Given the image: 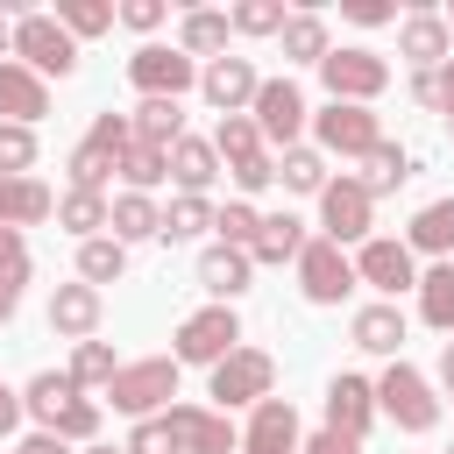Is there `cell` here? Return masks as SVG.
Masks as SVG:
<instances>
[{"label": "cell", "instance_id": "6da1fadb", "mask_svg": "<svg viewBox=\"0 0 454 454\" xmlns=\"http://www.w3.org/2000/svg\"><path fill=\"white\" fill-rule=\"evenodd\" d=\"M128 142H135V121L128 114H92V128H85V142L71 149V192H106V177H121V156H128Z\"/></svg>", "mask_w": 454, "mask_h": 454}, {"label": "cell", "instance_id": "7a4b0ae2", "mask_svg": "<svg viewBox=\"0 0 454 454\" xmlns=\"http://www.w3.org/2000/svg\"><path fill=\"white\" fill-rule=\"evenodd\" d=\"M177 397V362L170 355H149V362H121V376L106 383V404L121 419H163Z\"/></svg>", "mask_w": 454, "mask_h": 454}, {"label": "cell", "instance_id": "3957f363", "mask_svg": "<svg viewBox=\"0 0 454 454\" xmlns=\"http://www.w3.org/2000/svg\"><path fill=\"white\" fill-rule=\"evenodd\" d=\"M234 348H241L234 305H206V312H192V319L170 333V362H177V369H220Z\"/></svg>", "mask_w": 454, "mask_h": 454}, {"label": "cell", "instance_id": "277c9868", "mask_svg": "<svg viewBox=\"0 0 454 454\" xmlns=\"http://www.w3.org/2000/svg\"><path fill=\"white\" fill-rule=\"evenodd\" d=\"M376 411H383L397 433H433V426H440V397H433V383H426L404 355L376 376Z\"/></svg>", "mask_w": 454, "mask_h": 454}, {"label": "cell", "instance_id": "5b68a950", "mask_svg": "<svg viewBox=\"0 0 454 454\" xmlns=\"http://www.w3.org/2000/svg\"><path fill=\"white\" fill-rule=\"evenodd\" d=\"M213 383H206V397H213V411H234V404H262V397H277V362L262 355V348H234L220 369H206Z\"/></svg>", "mask_w": 454, "mask_h": 454}, {"label": "cell", "instance_id": "8992f818", "mask_svg": "<svg viewBox=\"0 0 454 454\" xmlns=\"http://www.w3.org/2000/svg\"><path fill=\"white\" fill-rule=\"evenodd\" d=\"M14 64H28L35 78H71L78 71V43L64 35L57 14H14Z\"/></svg>", "mask_w": 454, "mask_h": 454}, {"label": "cell", "instance_id": "52a82bcc", "mask_svg": "<svg viewBox=\"0 0 454 454\" xmlns=\"http://www.w3.org/2000/svg\"><path fill=\"white\" fill-rule=\"evenodd\" d=\"M128 85H135L142 99H184V92L199 85V64H192L177 43H142V50L128 57Z\"/></svg>", "mask_w": 454, "mask_h": 454}, {"label": "cell", "instance_id": "ba28073f", "mask_svg": "<svg viewBox=\"0 0 454 454\" xmlns=\"http://www.w3.org/2000/svg\"><path fill=\"white\" fill-rule=\"evenodd\" d=\"M369 227H376V199L362 192V177H333L319 192V234L340 241V248H362Z\"/></svg>", "mask_w": 454, "mask_h": 454}, {"label": "cell", "instance_id": "9c48e42d", "mask_svg": "<svg viewBox=\"0 0 454 454\" xmlns=\"http://www.w3.org/2000/svg\"><path fill=\"white\" fill-rule=\"evenodd\" d=\"M355 284H362V277H355V255H348L340 241L312 234V241H305V255H298V291H305L312 305H340Z\"/></svg>", "mask_w": 454, "mask_h": 454}, {"label": "cell", "instance_id": "30bf717a", "mask_svg": "<svg viewBox=\"0 0 454 454\" xmlns=\"http://www.w3.org/2000/svg\"><path fill=\"white\" fill-rule=\"evenodd\" d=\"M319 85H326V99H348V106H369L383 85H390V64L376 57V50H333L326 64H319Z\"/></svg>", "mask_w": 454, "mask_h": 454}, {"label": "cell", "instance_id": "8fae6325", "mask_svg": "<svg viewBox=\"0 0 454 454\" xmlns=\"http://www.w3.org/2000/svg\"><path fill=\"white\" fill-rule=\"evenodd\" d=\"M312 135H319V156H369V149L383 142L376 114H369V106H348V99H326V106L312 114Z\"/></svg>", "mask_w": 454, "mask_h": 454}, {"label": "cell", "instance_id": "7c38bea8", "mask_svg": "<svg viewBox=\"0 0 454 454\" xmlns=\"http://www.w3.org/2000/svg\"><path fill=\"white\" fill-rule=\"evenodd\" d=\"M355 277L376 284V291L397 305V291H419V255H411L397 234H369V241L355 248Z\"/></svg>", "mask_w": 454, "mask_h": 454}, {"label": "cell", "instance_id": "4fadbf2b", "mask_svg": "<svg viewBox=\"0 0 454 454\" xmlns=\"http://www.w3.org/2000/svg\"><path fill=\"white\" fill-rule=\"evenodd\" d=\"M163 426H170L177 454H241L234 419H227V411H213V404H170V411H163Z\"/></svg>", "mask_w": 454, "mask_h": 454}, {"label": "cell", "instance_id": "5bb4252c", "mask_svg": "<svg viewBox=\"0 0 454 454\" xmlns=\"http://www.w3.org/2000/svg\"><path fill=\"white\" fill-rule=\"evenodd\" d=\"M248 114H255V128H262V142H270L277 156H284V149H298V128L312 121V114H305V92H298L291 78H262V92H255V106H248Z\"/></svg>", "mask_w": 454, "mask_h": 454}, {"label": "cell", "instance_id": "9a60e30c", "mask_svg": "<svg viewBox=\"0 0 454 454\" xmlns=\"http://www.w3.org/2000/svg\"><path fill=\"white\" fill-rule=\"evenodd\" d=\"M199 92H206V106H220V114H248L255 92H262V78H255L248 57H213V64H199Z\"/></svg>", "mask_w": 454, "mask_h": 454}, {"label": "cell", "instance_id": "2e32d148", "mask_svg": "<svg viewBox=\"0 0 454 454\" xmlns=\"http://www.w3.org/2000/svg\"><path fill=\"white\" fill-rule=\"evenodd\" d=\"M397 57H411L419 71H440V64L454 57V28H447V14L411 7V14L397 21Z\"/></svg>", "mask_w": 454, "mask_h": 454}, {"label": "cell", "instance_id": "e0dca14e", "mask_svg": "<svg viewBox=\"0 0 454 454\" xmlns=\"http://www.w3.org/2000/svg\"><path fill=\"white\" fill-rule=\"evenodd\" d=\"M99 319H106V298L92 284H57L50 291V333L57 340H99Z\"/></svg>", "mask_w": 454, "mask_h": 454}, {"label": "cell", "instance_id": "ac0fdd59", "mask_svg": "<svg viewBox=\"0 0 454 454\" xmlns=\"http://www.w3.org/2000/svg\"><path fill=\"white\" fill-rule=\"evenodd\" d=\"M305 440H298V411H291V397H262L255 411H248V426H241V454H298Z\"/></svg>", "mask_w": 454, "mask_h": 454}, {"label": "cell", "instance_id": "d6986e66", "mask_svg": "<svg viewBox=\"0 0 454 454\" xmlns=\"http://www.w3.org/2000/svg\"><path fill=\"white\" fill-rule=\"evenodd\" d=\"M369 419H376V383H369V376H355V369H340V376L326 383V426H333V433H348V440H362V433H369Z\"/></svg>", "mask_w": 454, "mask_h": 454}, {"label": "cell", "instance_id": "ffe728a7", "mask_svg": "<svg viewBox=\"0 0 454 454\" xmlns=\"http://www.w3.org/2000/svg\"><path fill=\"white\" fill-rule=\"evenodd\" d=\"M248 277H255V255L248 248H227V241L199 248V291H213V305H234L248 291Z\"/></svg>", "mask_w": 454, "mask_h": 454}, {"label": "cell", "instance_id": "44dd1931", "mask_svg": "<svg viewBox=\"0 0 454 454\" xmlns=\"http://www.w3.org/2000/svg\"><path fill=\"white\" fill-rule=\"evenodd\" d=\"M50 114V85L28 71V64H0V121H14V128H35Z\"/></svg>", "mask_w": 454, "mask_h": 454}, {"label": "cell", "instance_id": "7402d4cb", "mask_svg": "<svg viewBox=\"0 0 454 454\" xmlns=\"http://www.w3.org/2000/svg\"><path fill=\"white\" fill-rule=\"evenodd\" d=\"M348 333H355V348H362V355H390V362H397V348H404V312H397L390 298H376V305H355Z\"/></svg>", "mask_w": 454, "mask_h": 454}, {"label": "cell", "instance_id": "603a6c76", "mask_svg": "<svg viewBox=\"0 0 454 454\" xmlns=\"http://www.w3.org/2000/svg\"><path fill=\"white\" fill-rule=\"evenodd\" d=\"M71 397H85V390L71 383V369H35V376L21 383V411H28L43 433H57V419H64Z\"/></svg>", "mask_w": 454, "mask_h": 454}, {"label": "cell", "instance_id": "cb8c5ba5", "mask_svg": "<svg viewBox=\"0 0 454 454\" xmlns=\"http://www.w3.org/2000/svg\"><path fill=\"white\" fill-rule=\"evenodd\" d=\"M57 220V192L43 177H0V227H43Z\"/></svg>", "mask_w": 454, "mask_h": 454}, {"label": "cell", "instance_id": "d4e9b609", "mask_svg": "<svg viewBox=\"0 0 454 454\" xmlns=\"http://www.w3.org/2000/svg\"><path fill=\"white\" fill-rule=\"evenodd\" d=\"M404 248H411V255H433V262H454V199L419 206L411 227H404Z\"/></svg>", "mask_w": 454, "mask_h": 454}, {"label": "cell", "instance_id": "484cf974", "mask_svg": "<svg viewBox=\"0 0 454 454\" xmlns=\"http://www.w3.org/2000/svg\"><path fill=\"white\" fill-rule=\"evenodd\" d=\"M227 35H234V21H227L220 7H192V14L177 21V50H184L192 64H199V57H206V64L227 57Z\"/></svg>", "mask_w": 454, "mask_h": 454}, {"label": "cell", "instance_id": "4316f807", "mask_svg": "<svg viewBox=\"0 0 454 454\" xmlns=\"http://www.w3.org/2000/svg\"><path fill=\"white\" fill-rule=\"evenodd\" d=\"M170 177H177V192H184V199H206V184L220 177V149H213V142H199V135H184V142L170 149Z\"/></svg>", "mask_w": 454, "mask_h": 454}, {"label": "cell", "instance_id": "83f0119b", "mask_svg": "<svg viewBox=\"0 0 454 454\" xmlns=\"http://www.w3.org/2000/svg\"><path fill=\"white\" fill-rule=\"evenodd\" d=\"M57 227L78 234V241H99V234L114 227V199H106V192H64V199H57Z\"/></svg>", "mask_w": 454, "mask_h": 454}, {"label": "cell", "instance_id": "f1b7e54d", "mask_svg": "<svg viewBox=\"0 0 454 454\" xmlns=\"http://www.w3.org/2000/svg\"><path fill=\"white\" fill-rule=\"evenodd\" d=\"M128 121H135V142H149V149H177L184 142V99H142Z\"/></svg>", "mask_w": 454, "mask_h": 454}, {"label": "cell", "instance_id": "f546056e", "mask_svg": "<svg viewBox=\"0 0 454 454\" xmlns=\"http://www.w3.org/2000/svg\"><path fill=\"white\" fill-rule=\"evenodd\" d=\"M305 241H312V234H305V220H298V213H262V234H255V248H248V255H255V262H298V255H305Z\"/></svg>", "mask_w": 454, "mask_h": 454}, {"label": "cell", "instance_id": "4dcf8cb0", "mask_svg": "<svg viewBox=\"0 0 454 454\" xmlns=\"http://www.w3.org/2000/svg\"><path fill=\"white\" fill-rule=\"evenodd\" d=\"M419 319H426L433 333H447V340H454V262L419 270Z\"/></svg>", "mask_w": 454, "mask_h": 454}, {"label": "cell", "instance_id": "1f68e13d", "mask_svg": "<svg viewBox=\"0 0 454 454\" xmlns=\"http://www.w3.org/2000/svg\"><path fill=\"white\" fill-rule=\"evenodd\" d=\"M106 234H114V241H149V234H163V206H156L149 192H121Z\"/></svg>", "mask_w": 454, "mask_h": 454}, {"label": "cell", "instance_id": "d6a6232c", "mask_svg": "<svg viewBox=\"0 0 454 454\" xmlns=\"http://www.w3.org/2000/svg\"><path fill=\"white\" fill-rule=\"evenodd\" d=\"M128 277V241H114V234H99V241H78V284H121Z\"/></svg>", "mask_w": 454, "mask_h": 454}, {"label": "cell", "instance_id": "836d02e7", "mask_svg": "<svg viewBox=\"0 0 454 454\" xmlns=\"http://www.w3.org/2000/svg\"><path fill=\"white\" fill-rule=\"evenodd\" d=\"M277 184H284V192H305V199H319L333 177H326V156L298 142V149H284V156H277Z\"/></svg>", "mask_w": 454, "mask_h": 454}, {"label": "cell", "instance_id": "e575fe53", "mask_svg": "<svg viewBox=\"0 0 454 454\" xmlns=\"http://www.w3.org/2000/svg\"><path fill=\"white\" fill-rule=\"evenodd\" d=\"M277 43H284V57H291V64H326V57H333V43H326V21H319V14H291Z\"/></svg>", "mask_w": 454, "mask_h": 454}, {"label": "cell", "instance_id": "d590c367", "mask_svg": "<svg viewBox=\"0 0 454 454\" xmlns=\"http://www.w3.org/2000/svg\"><path fill=\"white\" fill-rule=\"evenodd\" d=\"M213 149H220V163H248V156H262L270 142H262L255 114H220V128H213Z\"/></svg>", "mask_w": 454, "mask_h": 454}, {"label": "cell", "instance_id": "8d00e7d4", "mask_svg": "<svg viewBox=\"0 0 454 454\" xmlns=\"http://www.w3.org/2000/svg\"><path fill=\"white\" fill-rule=\"evenodd\" d=\"M404 177H411V156H404L397 142H376V149L362 156V192H369V199H383V192H397Z\"/></svg>", "mask_w": 454, "mask_h": 454}, {"label": "cell", "instance_id": "74e56055", "mask_svg": "<svg viewBox=\"0 0 454 454\" xmlns=\"http://www.w3.org/2000/svg\"><path fill=\"white\" fill-rule=\"evenodd\" d=\"M114 376H121L114 340H78V348H71V383H78V390H106Z\"/></svg>", "mask_w": 454, "mask_h": 454}, {"label": "cell", "instance_id": "f35d334b", "mask_svg": "<svg viewBox=\"0 0 454 454\" xmlns=\"http://www.w3.org/2000/svg\"><path fill=\"white\" fill-rule=\"evenodd\" d=\"M57 21H64L71 43H85V35H106L121 21V7L114 0H57Z\"/></svg>", "mask_w": 454, "mask_h": 454}, {"label": "cell", "instance_id": "ab89813d", "mask_svg": "<svg viewBox=\"0 0 454 454\" xmlns=\"http://www.w3.org/2000/svg\"><path fill=\"white\" fill-rule=\"evenodd\" d=\"M163 177H170V149L128 142V156H121V184H128V192H156Z\"/></svg>", "mask_w": 454, "mask_h": 454}, {"label": "cell", "instance_id": "60d3db41", "mask_svg": "<svg viewBox=\"0 0 454 454\" xmlns=\"http://www.w3.org/2000/svg\"><path fill=\"white\" fill-rule=\"evenodd\" d=\"M213 213H220V206H206V199H184V192H177V199L163 206V234H156V241H199V234L213 227Z\"/></svg>", "mask_w": 454, "mask_h": 454}, {"label": "cell", "instance_id": "b9f144b4", "mask_svg": "<svg viewBox=\"0 0 454 454\" xmlns=\"http://www.w3.org/2000/svg\"><path fill=\"white\" fill-rule=\"evenodd\" d=\"M213 234H220L227 248H255V234H262V213H255L248 199H227V206L213 213Z\"/></svg>", "mask_w": 454, "mask_h": 454}, {"label": "cell", "instance_id": "7bdbcfd3", "mask_svg": "<svg viewBox=\"0 0 454 454\" xmlns=\"http://www.w3.org/2000/svg\"><path fill=\"white\" fill-rule=\"evenodd\" d=\"M227 21H234V35H284V0H241V7H227Z\"/></svg>", "mask_w": 454, "mask_h": 454}, {"label": "cell", "instance_id": "ee69618b", "mask_svg": "<svg viewBox=\"0 0 454 454\" xmlns=\"http://www.w3.org/2000/svg\"><path fill=\"white\" fill-rule=\"evenodd\" d=\"M99 419H106V411H99L92 397H71L64 419H57V440H64V447H92V440H99Z\"/></svg>", "mask_w": 454, "mask_h": 454}, {"label": "cell", "instance_id": "f6af8a7d", "mask_svg": "<svg viewBox=\"0 0 454 454\" xmlns=\"http://www.w3.org/2000/svg\"><path fill=\"white\" fill-rule=\"evenodd\" d=\"M35 170V128L0 121V177H28Z\"/></svg>", "mask_w": 454, "mask_h": 454}, {"label": "cell", "instance_id": "bcb514c9", "mask_svg": "<svg viewBox=\"0 0 454 454\" xmlns=\"http://www.w3.org/2000/svg\"><path fill=\"white\" fill-rule=\"evenodd\" d=\"M227 177H234V192H248V199H255V192H270V184H277V156L262 149V156H248V163H227Z\"/></svg>", "mask_w": 454, "mask_h": 454}, {"label": "cell", "instance_id": "7dc6e473", "mask_svg": "<svg viewBox=\"0 0 454 454\" xmlns=\"http://www.w3.org/2000/svg\"><path fill=\"white\" fill-rule=\"evenodd\" d=\"M0 284H28V241H21V227H0Z\"/></svg>", "mask_w": 454, "mask_h": 454}, {"label": "cell", "instance_id": "c3c4849f", "mask_svg": "<svg viewBox=\"0 0 454 454\" xmlns=\"http://www.w3.org/2000/svg\"><path fill=\"white\" fill-rule=\"evenodd\" d=\"M170 21V7L163 0H121V28H135V35H156Z\"/></svg>", "mask_w": 454, "mask_h": 454}, {"label": "cell", "instance_id": "681fc988", "mask_svg": "<svg viewBox=\"0 0 454 454\" xmlns=\"http://www.w3.org/2000/svg\"><path fill=\"white\" fill-rule=\"evenodd\" d=\"M128 454H177V440H170V426H163V419H135Z\"/></svg>", "mask_w": 454, "mask_h": 454}, {"label": "cell", "instance_id": "f907efd6", "mask_svg": "<svg viewBox=\"0 0 454 454\" xmlns=\"http://www.w3.org/2000/svg\"><path fill=\"white\" fill-rule=\"evenodd\" d=\"M340 14H348V21H362V28H376V21H397V7H390V0H340Z\"/></svg>", "mask_w": 454, "mask_h": 454}, {"label": "cell", "instance_id": "816d5d0a", "mask_svg": "<svg viewBox=\"0 0 454 454\" xmlns=\"http://www.w3.org/2000/svg\"><path fill=\"white\" fill-rule=\"evenodd\" d=\"M298 454H362V440H348V433H333V426H326V433H312Z\"/></svg>", "mask_w": 454, "mask_h": 454}, {"label": "cell", "instance_id": "f5cc1de1", "mask_svg": "<svg viewBox=\"0 0 454 454\" xmlns=\"http://www.w3.org/2000/svg\"><path fill=\"white\" fill-rule=\"evenodd\" d=\"M411 99L440 114V71H411Z\"/></svg>", "mask_w": 454, "mask_h": 454}, {"label": "cell", "instance_id": "db71d44e", "mask_svg": "<svg viewBox=\"0 0 454 454\" xmlns=\"http://www.w3.org/2000/svg\"><path fill=\"white\" fill-rule=\"evenodd\" d=\"M14 426H21V390H7V383H0V440H7Z\"/></svg>", "mask_w": 454, "mask_h": 454}, {"label": "cell", "instance_id": "11a10c76", "mask_svg": "<svg viewBox=\"0 0 454 454\" xmlns=\"http://www.w3.org/2000/svg\"><path fill=\"white\" fill-rule=\"evenodd\" d=\"M14 454H71V447H64V440H57V433H28V440H21V447H14Z\"/></svg>", "mask_w": 454, "mask_h": 454}, {"label": "cell", "instance_id": "9f6ffc18", "mask_svg": "<svg viewBox=\"0 0 454 454\" xmlns=\"http://www.w3.org/2000/svg\"><path fill=\"white\" fill-rule=\"evenodd\" d=\"M440 114H454V57L440 64Z\"/></svg>", "mask_w": 454, "mask_h": 454}, {"label": "cell", "instance_id": "6f0895ef", "mask_svg": "<svg viewBox=\"0 0 454 454\" xmlns=\"http://www.w3.org/2000/svg\"><path fill=\"white\" fill-rule=\"evenodd\" d=\"M14 305H21V284H0V326L14 319Z\"/></svg>", "mask_w": 454, "mask_h": 454}, {"label": "cell", "instance_id": "680465c9", "mask_svg": "<svg viewBox=\"0 0 454 454\" xmlns=\"http://www.w3.org/2000/svg\"><path fill=\"white\" fill-rule=\"evenodd\" d=\"M440 383H447V397H454V340L440 348Z\"/></svg>", "mask_w": 454, "mask_h": 454}, {"label": "cell", "instance_id": "91938a15", "mask_svg": "<svg viewBox=\"0 0 454 454\" xmlns=\"http://www.w3.org/2000/svg\"><path fill=\"white\" fill-rule=\"evenodd\" d=\"M14 57V21H0V64Z\"/></svg>", "mask_w": 454, "mask_h": 454}, {"label": "cell", "instance_id": "94428289", "mask_svg": "<svg viewBox=\"0 0 454 454\" xmlns=\"http://www.w3.org/2000/svg\"><path fill=\"white\" fill-rule=\"evenodd\" d=\"M85 454H128V447H85Z\"/></svg>", "mask_w": 454, "mask_h": 454}, {"label": "cell", "instance_id": "6125c7cd", "mask_svg": "<svg viewBox=\"0 0 454 454\" xmlns=\"http://www.w3.org/2000/svg\"><path fill=\"white\" fill-rule=\"evenodd\" d=\"M447 135H454V114H447Z\"/></svg>", "mask_w": 454, "mask_h": 454}, {"label": "cell", "instance_id": "be15d7a7", "mask_svg": "<svg viewBox=\"0 0 454 454\" xmlns=\"http://www.w3.org/2000/svg\"><path fill=\"white\" fill-rule=\"evenodd\" d=\"M447 28H454V14H447Z\"/></svg>", "mask_w": 454, "mask_h": 454}, {"label": "cell", "instance_id": "e7e4bbea", "mask_svg": "<svg viewBox=\"0 0 454 454\" xmlns=\"http://www.w3.org/2000/svg\"><path fill=\"white\" fill-rule=\"evenodd\" d=\"M447 454H454V447H447Z\"/></svg>", "mask_w": 454, "mask_h": 454}]
</instances>
